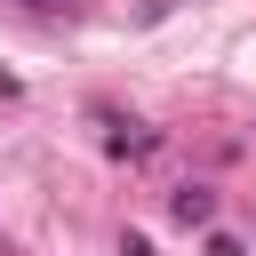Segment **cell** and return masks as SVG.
Listing matches in <instances>:
<instances>
[{
    "instance_id": "obj_3",
    "label": "cell",
    "mask_w": 256,
    "mask_h": 256,
    "mask_svg": "<svg viewBox=\"0 0 256 256\" xmlns=\"http://www.w3.org/2000/svg\"><path fill=\"white\" fill-rule=\"evenodd\" d=\"M208 256H248V240H240V232H216V224H208Z\"/></svg>"
},
{
    "instance_id": "obj_1",
    "label": "cell",
    "mask_w": 256,
    "mask_h": 256,
    "mask_svg": "<svg viewBox=\"0 0 256 256\" xmlns=\"http://www.w3.org/2000/svg\"><path fill=\"white\" fill-rule=\"evenodd\" d=\"M168 216H176L184 232H208V224H216V184H176V192H168Z\"/></svg>"
},
{
    "instance_id": "obj_2",
    "label": "cell",
    "mask_w": 256,
    "mask_h": 256,
    "mask_svg": "<svg viewBox=\"0 0 256 256\" xmlns=\"http://www.w3.org/2000/svg\"><path fill=\"white\" fill-rule=\"evenodd\" d=\"M152 152H160V128H136V136L120 128L112 136V160H152Z\"/></svg>"
},
{
    "instance_id": "obj_5",
    "label": "cell",
    "mask_w": 256,
    "mask_h": 256,
    "mask_svg": "<svg viewBox=\"0 0 256 256\" xmlns=\"http://www.w3.org/2000/svg\"><path fill=\"white\" fill-rule=\"evenodd\" d=\"M120 256H152V240L144 232H120Z\"/></svg>"
},
{
    "instance_id": "obj_4",
    "label": "cell",
    "mask_w": 256,
    "mask_h": 256,
    "mask_svg": "<svg viewBox=\"0 0 256 256\" xmlns=\"http://www.w3.org/2000/svg\"><path fill=\"white\" fill-rule=\"evenodd\" d=\"M8 8H24V16H72V0H8Z\"/></svg>"
}]
</instances>
